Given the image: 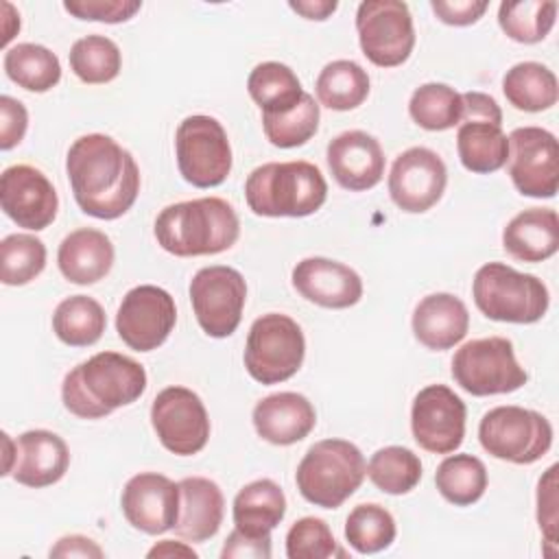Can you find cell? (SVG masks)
<instances>
[{
  "label": "cell",
  "mask_w": 559,
  "mask_h": 559,
  "mask_svg": "<svg viewBox=\"0 0 559 559\" xmlns=\"http://www.w3.org/2000/svg\"><path fill=\"white\" fill-rule=\"evenodd\" d=\"M66 173L81 212L100 221L127 214L140 192L133 155L105 133L76 138L68 148Z\"/></svg>",
  "instance_id": "1"
},
{
  "label": "cell",
  "mask_w": 559,
  "mask_h": 559,
  "mask_svg": "<svg viewBox=\"0 0 559 559\" xmlns=\"http://www.w3.org/2000/svg\"><path fill=\"white\" fill-rule=\"evenodd\" d=\"M146 389L144 367L118 352H98L70 369L61 382L63 406L81 419H100L140 400Z\"/></svg>",
  "instance_id": "2"
},
{
  "label": "cell",
  "mask_w": 559,
  "mask_h": 559,
  "mask_svg": "<svg viewBox=\"0 0 559 559\" xmlns=\"http://www.w3.org/2000/svg\"><path fill=\"white\" fill-rule=\"evenodd\" d=\"M153 231L157 245L177 258L216 255L236 245L240 221L225 199L203 197L166 205Z\"/></svg>",
  "instance_id": "3"
},
{
  "label": "cell",
  "mask_w": 559,
  "mask_h": 559,
  "mask_svg": "<svg viewBox=\"0 0 559 559\" xmlns=\"http://www.w3.org/2000/svg\"><path fill=\"white\" fill-rule=\"evenodd\" d=\"M245 199L258 216L301 218L314 214L325 203L328 183L323 173L310 162H269L249 173Z\"/></svg>",
  "instance_id": "4"
},
{
  "label": "cell",
  "mask_w": 559,
  "mask_h": 559,
  "mask_svg": "<svg viewBox=\"0 0 559 559\" xmlns=\"http://www.w3.org/2000/svg\"><path fill=\"white\" fill-rule=\"evenodd\" d=\"M365 476L367 463L358 445L347 439H321L299 461L295 483L310 504L338 509L362 485Z\"/></svg>",
  "instance_id": "5"
},
{
  "label": "cell",
  "mask_w": 559,
  "mask_h": 559,
  "mask_svg": "<svg viewBox=\"0 0 559 559\" xmlns=\"http://www.w3.org/2000/svg\"><path fill=\"white\" fill-rule=\"evenodd\" d=\"M472 297L487 319L502 323H535L550 306L548 288L537 275L504 262H487L476 271Z\"/></svg>",
  "instance_id": "6"
},
{
  "label": "cell",
  "mask_w": 559,
  "mask_h": 559,
  "mask_svg": "<svg viewBox=\"0 0 559 559\" xmlns=\"http://www.w3.org/2000/svg\"><path fill=\"white\" fill-rule=\"evenodd\" d=\"M304 356V332L288 314L266 312L251 323L242 360L255 382L280 384L290 380L301 369Z\"/></svg>",
  "instance_id": "7"
},
{
  "label": "cell",
  "mask_w": 559,
  "mask_h": 559,
  "mask_svg": "<svg viewBox=\"0 0 559 559\" xmlns=\"http://www.w3.org/2000/svg\"><path fill=\"white\" fill-rule=\"evenodd\" d=\"M478 439L493 459L531 465L550 450L552 426L537 411L513 404L496 406L483 415Z\"/></svg>",
  "instance_id": "8"
},
{
  "label": "cell",
  "mask_w": 559,
  "mask_h": 559,
  "mask_svg": "<svg viewBox=\"0 0 559 559\" xmlns=\"http://www.w3.org/2000/svg\"><path fill=\"white\" fill-rule=\"evenodd\" d=\"M452 378L469 395H502L522 389L528 373L515 360L513 343L504 336L474 338L452 358Z\"/></svg>",
  "instance_id": "9"
},
{
  "label": "cell",
  "mask_w": 559,
  "mask_h": 559,
  "mask_svg": "<svg viewBox=\"0 0 559 559\" xmlns=\"http://www.w3.org/2000/svg\"><path fill=\"white\" fill-rule=\"evenodd\" d=\"M175 155L181 177L194 188L221 186L231 170V146L223 124L203 114L188 116L175 133Z\"/></svg>",
  "instance_id": "10"
},
{
  "label": "cell",
  "mask_w": 559,
  "mask_h": 559,
  "mask_svg": "<svg viewBox=\"0 0 559 559\" xmlns=\"http://www.w3.org/2000/svg\"><path fill=\"white\" fill-rule=\"evenodd\" d=\"M362 55L378 68L402 66L415 48L413 15L400 0H365L356 11Z\"/></svg>",
  "instance_id": "11"
},
{
  "label": "cell",
  "mask_w": 559,
  "mask_h": 559,
  "mask_svg": "<svg viewBox=\"0 0 559 559\" xmlns=\"http://www.w3.org/2000/svg\"><path fill=\"white\" fill-rule=\"evenodd\" d=\"M247 301V282L240 271L214 264L203 266L190 280V304L201 330L212 338L236 332Z\"/></svg>",
  "instance_id": "12"
},
{
  "label": "cell",
  "mask_w": 559,
  "mask_h": 559,
  "mask_svg": "<svg viewBox=\"0 0 559 559\" xmlns=\"http://www.w3.org/2000/svg\"><path fill=\"white\" fill-rule=\"evenodd\" d=\"M151 424L159 443L177 456L201 452L210 439L205 404L188 386L162 389L151 404Z\"/></svg>",
  "instance_id": "13"
},
{
  "label": "cell",
  "mask_w": 559,
  "mask_h": 559,
  "mask_svg": "<svg viewBox=\"0 0 559 559\" xmlns=\"http://www.w3.org/2000/svg\"><path fill=\"white\" fill-rule=\"evenodd\" d=\"M509 177L515 190L533 199H552L559 188V146L542 127H518L509 135Z\"/></svg>",
  "instance_id": "14"
},
{
  "label": "cell",
  "mask_w": 559,
  "mask_h": 559,
  "mask_svg": "<svg viewBox=\"0 0 559 559\" xmlns=\"http://www.w3.org/2000/svg\"><path fill=\"white\" fill-rule=\"evenodd\" d=\"M175 323L177 308L173 295L153 284L133 286L116 312L118 336L135 352H153L164 345Z\"/></svg>",
  "instance_id": "15"
},
{
  "label": "cell",
  "mask_w": 559,
  "mask_h": 559,
  "mask_svg": "<svg viewBox=\"0 0 559 559\" xmlns=\"http://www.w3.org/2000/svg\"><path fill=\"white\" fill-rule=\"evenodd\" d=\"M465 402L445 384L424 386L411 406L413 439L432 454L454 452L465 437Z\"/></svg>",
  "instance_id": "16"
},
{
  "label": "cell",
  "mask_w": 559,
  "mask_h": 559,
  "mask_svg": "<svg viewBox=\"0 0 559 559\" xmlns=\"http://www.w3.org/2000/svg\"><path fill=\"white\" fill-rule=\"evenodd\" d=\"M445 183L448 168L443 159L426 146H411L400 153L389 173V194L408 214H421L437 205Z\"/></svg>",
  "instance_id": "17"
},
{
  "label": "cell",
  "mask_w": 559,
  "mask_h": 559,
  "mask_svg": "<svg viewBox=\"0 0 559 559\" xmlns=\"http://www.w3.org/2000/svg\"><path fill=\"white\" fill-rule=\"evenodd\" d=\"M2 212L24 229H46L59 210V197L50 179L31 164H13L0 177Z\"/></svg>",
  "instance_id": "18"
},
{
  "label": "cell",
  "mask_w": 559,
  "mask_h": 559,
  "mask_svg": "<svg viewBox=\"0 0 559 559\" xmlns=\"http://www.w3.org/2000/svg\"><path fill=\"white\" fill-rule=\"evenodd\" d=\"M120 507L133 528L146 535H162L177 524L179 483L157 472H140L127 480Z\"/></svg>",
  "instance_id": "19"
},
{
  "label": "cell",
  "mask_w": 559,
  "mask_h": 559,
  "mask_svg": "<svg viewBox=\"0 0 559 559\" xmlns=\"http://www.w3.org/2000/svg\"><path fill=\"white\" fill-rule=\"evenodd\" d=\"M325 159L334 181L349 192L371 190L384 175V153L380 142L360 129L343 131L330 140Z\"/></svg>",
  "instance_id": "20"
},
{
  "label": "cell",
  "mask_w": 559,
  "mask_h": 559,
  "mask_svg": "<svg viewBox=\"0 0 559 559\" xmlns=\"http://www.w3.org/2000/svg\"><path fill=\"white\" fill-rule=\"evenodd\" d=\"M290 280L304 299L321 308L343 310L356 306L362 297L360 275L352 266L330 258H304L295 264Z\"/></svg>",
  "instance_id": "21"
},
{
  "label": "cell",
  "mask_w": 559,
  "mask_h": 559,
  "mask_svg": "<svg viewBox=\"0 0 559 559\" xmlns=\"http://www.w3.org/2000/svg\"><path fill=\"white\" fill-rule=\"evenodd\" d=\"M70 465L66 441L50 430H26L15 439V463L11 476L15 483L33 489L55 485Z\"/></svg>",
  "instance_id": "22"
},
{
  "label": "cell",
  "mask_w": 559,
  "mask_h": 559,
  "mask_svg": "<svg viewBox=\"0 0 559 559\" xmlns=\"http://www.w3.org/2000/svg\"><path fill=\"white\" fill-rule=\"evenodd\" d=\"M255 432L273 445H293L306 439L314 424L317 413L312 402L295 391H280L262 397L253 406Z\"/></svg>",
  "instance_id": "23"
},
{
  "label": "cell",
  "mask_w": 559,
  "mask_h": 559,
  "mask_svg": "<svg viewBox=\"0 0 559 559\" xmlns=\"http://www.w3.org/2000/svg\"><path fill=\"white\" fill-rule=\"evenodd\" d=\"M225 498L221 487L203 476L179 480V518L173 526L181 539L207 542L223 524Z\"/></svg>",
  "instance_id": "24"
},
{
  "label": "cell",
  "mask_w": 559,
  "mask_h": 559,
  "mask_svg": "<svg viewBox=\"0 0 559 559\" xmlns=\"http://www.w3.org/2000/svg\"><path fill=\"white\" fill-rule=\"evenodd\" d=\"M467 330L469 312L452 293L426 295L413 310V334L432 352L454 347L465 338Z\"/></svg>",
  "instance_id": "25"
},
{
  "label": "cell",
  "mask_w": 559,
  "mask_h": 559,
  "mask_svg": "<svg viewBox=\"0 0 559 559\" xmlns=\"http://www.w3.org/2000/svg\"><path fill=\"white\" fill-rule=\"evenodd\" d=\"M114 255V245L105 231L81 227L61 240L57 264L68 282L90 286L111 271Z\"/></svg>",
  "instance_id": "26"
},
{
  "label": "cell",
  "mask_w": 559,
  "mask_h": 559,
  "mask_svg": "<svg viewBox=\"0 0 559 559\" xmlns=\"http://www.w3.org/2000/svg\"><path fill=\"white\" fill-rule=\"evenodd\" d=\"M504 251L522 262H544L559 249V218L552 207H528L502 229Z\"/></svg>",
  "instance_id": "27"
},
{
  "label": "cell",
  "mask_w": 559,
  "mask_h": 559,
  "mask_svg": "<svg viewBox=\"0 0 559 559\" xmlns=\"http://www.w3.org/2000/svg\"><path fill=\"white\" fill-rule=\"evenodd\" d=\"M286 515V496L282 487L271 478H258L245 485L231 507L234 528L253 535L266 537Z\"/></svg>",
  "instance_id": "28"
},
{
  "label": "cell",
  "mask_w": 559,
  "mask_h": 559,
  "mask_svg": "<svg viewBox=\"0 0 559 559\" xmlns=\"http://www.w3.org/2000/svg\"><path fill=\"white\" fill-rule=\"evenodd\" d=\"M461 164L476 175L500 170L509 162V138L502 124L487 120H463L456 131Z\"/></svg>",
  "instance_id": "29"
},
{
  "label": "cell",
  "mask_w": 559,
  "mask_h": 559,
  "mask_svg": "<svg viewBox=\"0 0 559 559\" xmlns=\"http://www.w3.org/2000/svg\"><path fill=\"white\" fill-rule=\"evenodd\" d=\"M502 92L511 107L528 114L546 111L559 98L555 72L537 61L511 66L502 76Z\"/></svg>",
  "instance_id": "30"
},
{
  "label": "cell",
  "mask_w": 559,
  "mask_h": 559,
  "mask_svg": "<svg viewBox=\"0 0 559 559\" xmlns=\"http://www.w3.org/2000/svg\"><path fill=\"white\" fill-rule=\"evenodd\" d=\"M317 98L334 111L360 107L369 96V74L352 59H336L323 66L314 83Z\"/></svg>",
  "instance_id": "31"
},
{
  "label": "cell",
  "mask_w": 559,
  "mask_h": 559,
  "mask_svg": "<svg viewBox=\"0 0 559 559\" xmlns=\"http://www.w3.org/2000/svg\"><path fill=\"white\" fill-rule=\"evenodd\" d=\"M247 92L262 114L290 111L304 96L301 81L297 74L280 61L258 63L247 79Z\"/></svg>",
  "instance_id": "32"
},
{
  "label": "cell",
  "mask_w": 559,
  "mask_h": 559,
  "mask_svg": "<svg viewBox=\"0 0 559 559\" xmlns=\"http://www.w3.org/2000/svg\"><path fill=\"white\" fill-rule=\"evenodd\" d=\"M107 328L103 306L87 295L66 297L52 314V330L57 338L70 347L94 345Z\"/></svg>",
  "instance_id": "33"
},
{
  "label": "cell",
  "mask_w": 559,
  "mask_h": 559,
  "mask_svg": "<svg viewBox=\"0 0 559 559\" xmlns=\"http://www.w3.org/2000/svg\"><path fill=\"white\" fill-rule=\"evenodd\" d=\"M4 72L20 87L41 94L59 83L61 63L50 48L24 41L11 46L4 52Z\"/></svg>",
  "instance_id": "34"
},
{
  "label": "cell",
  "mask_w": 559,
  "mask_h": 559,
  "mask_svg": "<svg viewBox=\"0 0 559 559\" xmlns=\"http://www.w3.org/2000/svg\"><path fill=\"white\" fill-rule=\"evenodd\" d=\"M435 485L450 504L469 507L487 489V467L474 454H452L439 463Z\"/></svg>",
  "instance_id": "35"
},
{
  "label": "cell",
  "mask_w": 559,
  "mask_h": 559,
  "mask_svg": "<svg viewBox=\"0 0 559 559\" xmlns=\"http://www.w3.org/2000/svg\"><path fill=\"white\" fill-rule=\"evenodd\" d=\"M408 114L426 131H445L463 120V98L445 83H424L408 100Z\"/></svg>",
  "instance_id": "36"
},
{
  "label": "cell",
  "mask_w": 559,
  "mask_h": 559,
  "mask_svg": "<svg viewBox=\"0 0 559 559\" xmlns=\"http://www.w3.org/2000/svg\"><path fill=\"white\" fill-rule=\"evenodd\" d=\"M367 476L380 491L402 496L419 485L421 461L413 450L404 445H386L371 454Z\"/></svg>",
  "instance_id": "37"
},
{
  "label": "cell",
  "mask_w": 559,
  "mask_h": 559,
  "mask_svg": "<svg viewBox=\"0 0 559 559\" xmlns=\"http://www.w3.org/2000/svg\"><path fill=\"white\" fill-rule=\"evenodd\" d=\"M68 59L76 79L90 85L114 81L122 66L118 44L105 35H85L76 39L68 52Z\"/></svg>",
  "instance_id": "38"
},
{
  "label": "cell",
  "mask_w": 559,
  "mask_h": 559,
  "mask_svg": "<svg viewBox=\"0 0 559 559\" xmlns=\"http://www.w3.org/2000/svg\"><path fill=\"white\" fill-rule=\"evenodd\" d=\"M557 20V2L522 0L498 7V24L504 35L518 44H537L546 39Z\"/></svg>",
  "instance_id": "39"
},
{
  "label": "cell",
  "mask_w": 559,
  "mask_h": 559,
  "mask_svg": "<svg viewBox=\"0 0 559 559\" xmlns=\"http://www.w3.org/2000/svg\"><path fill=\"white\" fill-rule=\"evenodd\" d=\"M395 535L397 528L393 515L376 502L354 507L345 520V539L360 555L386 550Z\"/></svg>",
  "instance_id": "40"
},
{
  "label": "cell",
  "mask_w": 559,
  "mask_h": 559,
  "mask_svg": "<svg viewBox=\"0 0 559 559\" xmlns=\"http://www.w3.org/2000/svg\"><path fill=\"white\" fill-rule=\"evenodd\" d=\"M319 105L304 92L301 100L284 114H262V129L266 140L280 148H295L306 144L319 129Z\"/></svg>",
  "instance_id": "41"
},
{
  "label": "cell",
  "mask_w": 559,
  "mask_h": 559,
  "mask_svg": "<svg viewBox=\"0 0 559 559\" xmlns=\"http://www.w3.org/2000/svg\"><path fill=\"white\" fill-rule=\"evenodd\" d=\"M46 266V245L33 234H11L0 242V280L7 286L33 282Z\"/></svg>",
  "instance_id": "42"
},
{
  "label": "cell",
  "mask_w": 559,
  "mask_h": 559,
  "mask_svg": "<svg viewBox=\"0 0 559 559\" xmlns=\"http://www.w3.org/2000/svg\"><path fill=\"white\" fill-rule=\"evenodd\" d=\"M286 557L288 559H330L347 557L336 544L330 526L321 518H301L286 533Z\"/></svg>",
  "instance_id": "43"
},
{
  "label": "cell",
  "mask_w": 559,
  "mask_h": 559,
  "mask_svg": "<svg viewBox=\"0 0 559 559\" xmlns=\"http://www.w3.org/2000/svg\"><path fill=\"white\" fill-rule=\"evenodd\" d=\"M63 9L79 20L120 24L131 20L142 9V2L140 0H66Z\"/></svg>",
  "instance_id": "44"
},
{
  "label": "cell",
  "mask_w": 559,
  "mask_h": 559,
  "mask_svg": "<svg viewBox=\"0 0 559 559\" xmlns=\"http://www.w3.org/2000/svg\"><path fill=\"white\" fill-rule=\"evenodd\" d=\"M28 127L26 107L13 96H0V148L11 151L24 140Z\"/></svg>",
  "instance_id": "45"
},
{
  "label": "cell",
  "mask_w": 559,
  "mask_h": 559,
  "mask_svg": "<svg viewBox=\"0 0 559 559\" xmlns=\"http://www.w3.org/2000/svg\"><path fill=\"white\" fill-rule=\"evenodd\" d=\"M537 522L548 544H555L557 528V465H550L537 485Z\"/></svg>",
  "instance_id": "46"
},
{
  "label": "cell",
  "mask_w": 559,
  "mask_h": 559,
  "mask_svg": "<svg viewBox=\"0 0 559 559\" xmlns=\"http://www.w3.org/2000/svg\"><path fill=\"white\" fill-rule=\"evenodd\" d=\"M487 0H432L430 9L435 15L450 26H469L476 24L487 11Z\"/></svg>",
  "instance_id": "47"
},
{
  "label": "cell",
  "mask_w": 559,
  "mask_h": 559,
  "mask_svg": "<svg viewBox=\"0 0 559 559\" xmlns=\"http://www.w3.org/2000/svg\"><path fill=\"white\" fill-rule=\"evenodd\" d=\"M223 559H269L271 557V535L266 537H253L238 528H234L221 550Z\"/></svg>",
  "instance_id": "48"
},
{
  "label": "cell",
  "mask_w": 559,
  "mask_h": 559,
  "mask_svg": "<svg viewBox=\"0 0 559 559\" xmlns=\"http://www.w3.org/2000/svg\"><path fill=\"white\" fill-rule=\"evenodd\" d=\"M461 98H463V120H487L493 124H502V111L493 96L485 92H465L461 94Z\"/></svg>",
  "instance_id": "49"
},
{
  "label": "cell",
  "mask_w": 559,
  "mask_h": 559,
  "mask_svg": "<svg viewBox=\"0 0 559 559\" xmlns=\"http://www.w3.org/2000/svg\"><path fill=\"white\" fill-rule=\"evenodd\" d=\"M103 555H105L103 548L85 535H66L50 548V557H83V559L94 557V559H100Z\"/></svg>",
  "instance_id": "50"
},
{
  "label": "cell",
  "mask_w": 559,
  "mask_h": 559,
  "mask_svg": "<svg viewBox=\"0 0 559 559\" xmlns=\"http://www.w3.org/2000/svg\"><path fill=\"white\" fill-rule=\"evenodd\" d=\"M288 7L306 20L323 22L338 9V2L336 0H297V2L293 0L288 2Z\"/></svg>",
  "instance_id": "51"
},
{
  "label": "cell",
  "mask_w": 559,
  "mask_h": 559,
  "mask_svg": "<svg viewBox=\"0 0 559 559\" xmlns=\"http://www.w3.org/2000/svg\"><path fill=\"white\" fill-rule=\"evenodd\" d=\"M148 557H197V552L186 546L183 542H175V539H162L159 544H155L148 550Z\"/></svg>",
  "instance_id": "52"
}]
</instances>
